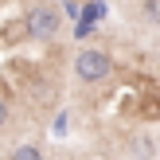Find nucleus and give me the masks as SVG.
<instances>
[{
    "mask_svg": "<svg viewBox=\"0 0 160 160\" xmlns=\"http://www.w3.org/2000/svg\"><path fill=\"white\" fill-rule=\"evenodd\" d=\"M4 121H8V102L0 98V125H4Z\"/></svg>",
    "mask_w": 160,
    "mask_h": 160,
    "instance_id": "nucleus-5",
    "label": "nucleus"
},
{
    "mask_svg": "<svg viewBox=\"0 0 160 160\" xmlns=\"http://www.w3.org/2000/svg\"><path fill=\"white\" fill-rule=\"evenodd\" d=\"M74 74L82 78V82H106V78L113 74V59H109L102 47H82V51L74 55Z\"/></svg>",
    "mask_w": 160,
    "mask_h": 160,
    "instance_id": "nucleus-1",
    "label": "nucleus"
},
{
    "mask_svg": "<svg viewBox=\"0 0 160 160\" xmlns=\"http://www.w3.org/2000/svg\"><path fill=\"white\" fill-rule=\"evenodd\" d=\"M59 28H62V16H59L55 4H35V8L28 12V35H35V39H55Z\"/></svg>",
    "mask_w": 160,
    "mask_h": 160,
    "instance_id": "nucleus-2",
    "label": "nucleus"
},
{
    "mask_svg": "<svg viewBox=\"0 0 160 160\" xmlns=\"http://www.w3.org/2000/svg\"><path fill=\"white\" fill-rule=\"evenodd\" d=\"M12 160H43V156H39V148L35 145H23V148H16V156Z\"/></svg>",
    "mask_w": 160,
    "mask_h": 160,
    "instance_id": "nucleus-4",
    "label": "nucleus"
},
{
    "mask_svg": "<svg viewBox=\"0 0 160 160\" xmlns=\"http://www.w3.org/2000/svg\"><path fill=\"white\" fill-rule=\"evenodd\" d=\"M145 20L148 23H160V0H145Z\"/></svg>",
    "mask_w": 160,
    "mask_h": 160,
    "instance_id": "nucleus-3",
    "label": "nucleus"
}]
</instances>
